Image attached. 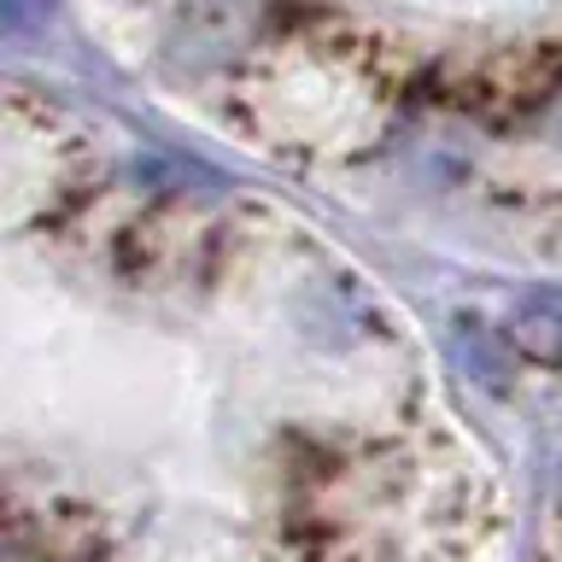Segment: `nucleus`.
Masks as SVG:
<instances>
[{
	"mask_svg": "<svg viewBox=\"0 0 562 562\" xmlns=\"http://www.w3.org/2000/svg\"><path fill=\"white\" fill-rule=\"evenodd\" d=\"M509 340L533 358H562V288H533L509 305Z\"/></svg>",
	"mask_w": 562,
	"mask_h": 562,
	"instance_id": "f257e3e1",
	"label": "nucleus"
},
{
	"mask_svg": "<svg viewBox=\"0 0 562 562\" xmlns=\"http://www.w3.org/2000/svg\"><path fill=\"white\" fill-rule=\"evenodd\" d=\"M0 12H7V30H30L53 12V0H0Z\"/></svg>",
	"mask_w": 562,
	"mask_h": 562,
	"instance_id": "f03ea898",
	"label": "nucleus"
}]
</instances>
